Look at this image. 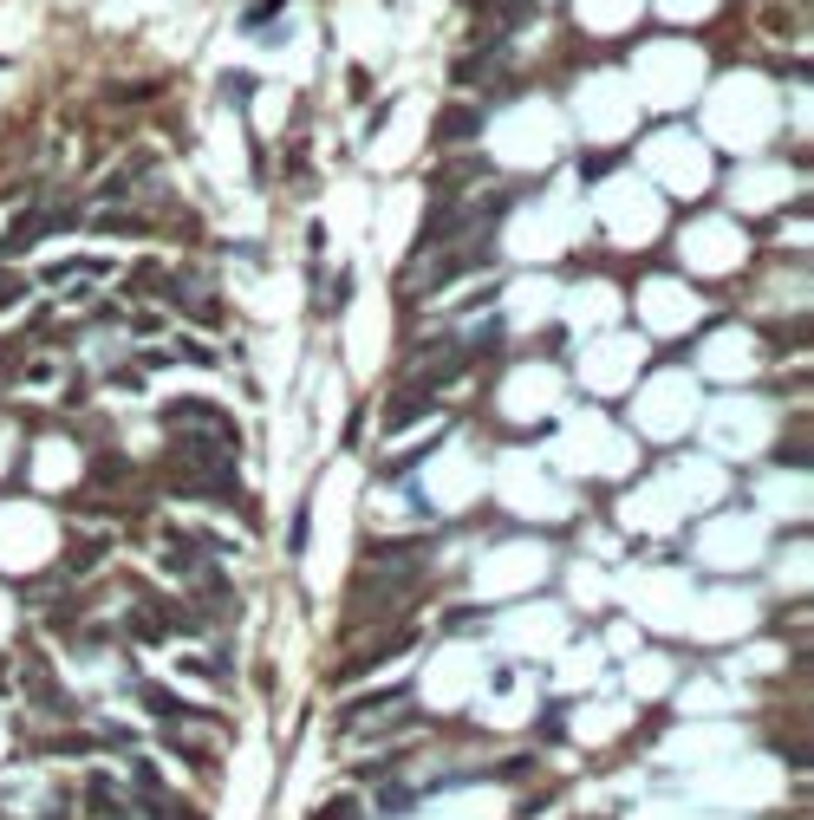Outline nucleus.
Wrapping results in <instances>:
<instances>
[{"instance_id": "obj_1", "label": "nucleus", "mask_w": 814, "mask_h": 820, "mask_svg": "<svg viewBox=\"0 0 814 820\" xmlns=\"http://www.w3.org/2000/svg\"><path fill=\"white\" fill-rule=\"evenodd\" d=\"M463 358H469L463 339H437L430 352L411 358V384H417V391H424V384H450V371H463Z\"/></svg>"}, {"instance_id": "obj_2", "label": "nucleus", "mask_w": 814, "mask_h": 820, "mask_svg": "<svg viewBox=\"0 0 814 820\" xmlns=\"http://www.w3.org/2000/svg\"><path fill=\"white\" fill-rule=\"evenodd\" d=\"M52 228H65V222H52L46 209H33V215H20V228L13 235H0V261H13V254H26L33 241H46Z\"/></svg>"}, {"instance_id": "obj_3", "label": "nucleus", "mask_w": 814, "mask_h": 820, "mask_svg": "<svg viewBox=\"0 0 814 820\" xmlns=\"http://www.w3.org/2000/svg\"><path fill=\"white\" fill-rule=\"evenodd\" d=\"M483 130V111H443V124H437V137H476Z\"/></svg>"}, {"instance_id": "obj_4", "label": "nucleus", "mask_w": 814, "mask_h": 820, "mask_svg": "<svg viewBox=\"0 0 814 820\" xmlns=\"http://www.w3.org/2000/svg\"><path fill=\"white\" fill-rule=\"evenodd\" d=\"M280 7H287V0H254V7H248V20H241V26H248V33H261V26H267V13H280Z\"/></svg>"}, {"instance_id": "obj_5", "label": "nucleus", "mask_w": 814, "mask_h": 820, "mask_svg": "<svg viewBox=\"0 0 814 820\" xmlns=\"http://www.w3.org/2000/svg\"><path fill=\"white\" fill-rule=\"evenodd\" d=\"M313 820H359V802L339 795V802H326V815H313Z\"/></svg>"}, {"instance_id": "obj_6", "label": "nucleus", "mask_w": 814, "mask_h": 820, "mask_svg": "<svg viewBox=\"0 0 814 820\" xmlns=\"http://www.w3.org/2000/svg\"><path fill=\"white\" fill-rule=\"evenodd\" d=\"M776 456H782V463H809V443H802V437H789V443H782Z\"/></svg>"}]
</instances>
